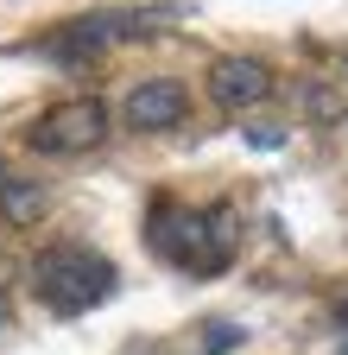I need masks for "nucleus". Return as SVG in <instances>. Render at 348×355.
I'll return each mask as SVG.
<instances>
[{
  "mask_svg": "<svg viewBox=\"0 0 348 355\" xmlns=\"http://www.w3.org/2000/svg\"><path fill=\"white\" fill-rule=\"evenodd\" d=\"M13 330V298H7V286H0V336Z\"/></svg>",
  "mask_w": 348,
  "mask_h": 355,
  "instance_id": "nucleus-9",
  "label": "nucleus"
},
{
  "mask_svg": "<svg viewBox=\"0 0 348 355\" xmlns=\"http://www.w3.org/2000/svg\"><path fill=\"white\" fill-rule=\"evenodd\" d=\"M304 114L336 121V114H342V96H336V89H323V83H304Z\"/></svg>",
  "mask_w": 348,
  "mask_h": 355,
  "instance_id": "nucleus-7",
  "label": "nucleus"
},
{
  "mask_svg": "<svg viewBox=\"0 0 348 355\" xmlns=\"http://www.w3.org/2000/svg\"><path fill=\"white\" fill-rule=\"evenodd\" d=\"M32 292L57 318H82V311H95L114 292V260L82 248V241H57L45 254H32Z\"/></svg>",
  "mask_w": 348,
  "mask_h": 355,
  "instance_id": "nucleus-2",
  "label": "nucleus"
},
{
  "mask_svg": "<svg viewBox=\"0 0 348 355\" xmlns=\"http://www.w3.org/2000/svg\"><path fill=\"white\" fill-rule=\"evenodd\" d=\"M184 114H190V96H184L178 76H146L120 102V121L134 133H171V127H184Z\"/></svg>",
  "mask_w": 348,
  "mask_h": 355,
  "instance_id": "nucleus-4",
  "label": "nucleus"
},
{
  "mask_svg": "<svg viewBox=\"0 0 348 355\" xmlns=\"http://www.w3.org/2000/svg\"><path fill=\"white\" fill-rule=\"evenodd\" d=\"M152 254L184 266V273H222L241 248V216L228 203H152V229H146Z\"/></svg>",
  "mask_w": 348,
  "mask_h": 355,
  "instance_id": "nucleus-1",
  "label": "nucleus"
},
{
  "mask_svg": "<svg viewBox=\"0 0 348 355\" xmlns=\"http://www.w3.org/2000/svg\"><path fill=\"white\" fill-rule=\"evenodd\" d=\"M336 318H342V324H348V298H342V304H336Z\"/></svg>",
  "mask_w": 348,
  "mask_h": 355,
  "instance_id": "nucleus-10",
  "label": "nucleus"
},
{
  "mask_svg": "<svg viewBox=\"0 0 348 355\" xmlns=\"http://www.w3.org/2000/svg\"><path fill=\"white\" fill-rule=\"evenodd\" d=\"M108 140V102L102 96H70L57 108H45L26 127V146L45 153V159H82Z\"/></svg>",
  "mask_w": 348,
  "mask_h": 355,
  "instance_id": "nucleus-3",
  "label": "nucleus"
},
{
  "mask_svg": "<svg viewBox=\"0 0 348 355\" xmlns=\"http://www.w3.org/2000/svg\"><path fill=\"white\" fill-rule=\"evenodd\" d=\"M45 209H51V197L38 191L32 178H19V171L0 165V229H38Z\"/></svg>",
  "mask_w": 348,
  "mask_h": 355,
  "instance_id": "nucleus-6",
  "label": "nucleus"
},
{
  "mask_svg": "<svg viewBox=\"0 0 348 355\" xmlns=\"http://www.w3.org/2000/svg\"><path fill=\"white\" fill-rule=\"evenodd\" d=\"M247 140H253V146H279L285 133H279V127H247Z\"/></svg>",
  "mask_w": 348,
  "mask_h": 355,
  "instance_id": "nucleus-8",
  "label": "nucleus"
},
{
  "mask_svg": "<svg viewBox=\"0 0 348 355\" xmlns=\"http://www.w3.org/2000/svg\"><path fill=\"white\" fill-rule=\"evenodd\" d=\"M273 96V64L259 58H215L209 64V102L228 108V114H247Z\"/></svg>",
  "mask_w": 348,
  "mask_h": 355,
  "instance_id": "nucleus-5",
  "label": "nucleus"
}]
</instances>
